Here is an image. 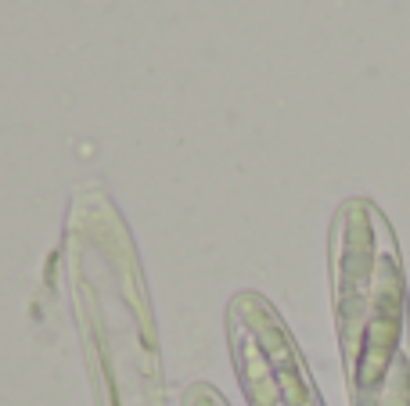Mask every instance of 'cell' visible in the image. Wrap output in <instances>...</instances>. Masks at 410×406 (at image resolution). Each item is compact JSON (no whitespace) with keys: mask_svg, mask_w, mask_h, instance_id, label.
<instances>
[{"mask_svg":"<svg viewBox=\"0 0 410 406\" xmlns=\"http://www.w3.org/2000/svg\"><path fill=\"white\" fill-rule=\"evenodd\" d=\"M338 331L353 385L374 392L396 367L403 334V277L389 234L367 202H350L335 223Z\"/></svg>","mask_w":410,"mask_h":406,"instance_id":"cell-1","label":"cell"}]
</instances>
